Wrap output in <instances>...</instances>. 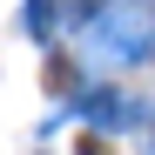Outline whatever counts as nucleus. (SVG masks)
Returning a JSON list of instances; mask_svg holds the SVG:
<instances>
[{
    "label": "nucleus",
    "instance_id": "obj_1",
    "mask_svg": "<svg viewBox=\"0 0 155 155\" xmlns=\"http://www.w3.org/2000/svg\"><path fill=\"white\" fill-rule=\"evenodd\" d=\"M81 115H88V121H101V128H128L142 108H135L128 94H115V88H94V94H81Z\"/></svg>",
    "mask_w": 155,
    "mask_h": 155
},
{
    "label": "nucleus",
    "instance_id": "obj_2",
    "mask_svg": "<svg viewBox=\"0 0 155 155\" xmlns=\"http://www.w3.org/2000/svg\"><path fill=\"white\" fill-rule=\"evenodd\" d=\"M101 47L121 54V61H142L148 54V27H142V20H108V27H101Z\"/></svg>",
    "mask_w": 155,
    "mask_h": 155
},
{
    "label": "nucleus",
    "instance_id": "obj_3",
    "mask_svg": "<svg viewBox=\"0 0 155 155\" xmlns=\"http://www.w3.org/2000/svg\"><path fill=\"white\" fill-rule=\"evenodd\" d=\"M27 34H34V41L54 34V0H27Z\"/></svg>",
    "mask_w": 155,
    "mask_h": 155
}]
</instances>
